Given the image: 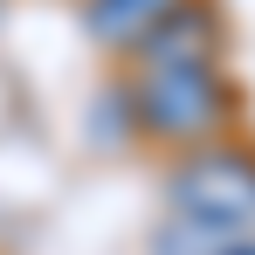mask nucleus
<instances>
[{"mask_svg":"<svg viewBox=\"0 0 255 255\" xmlns=\"http://www.w3.org/2000/svg\"><path fill=\"white\" fill-rule=\"evenodd\" d=\"M221 55H228L221 0H172L131 48V62H221Z\"/></svg>","mask_w":255,"mask_h":255,"instance_id":"3","label":"nucleus"},{"mask_svg":"<svg viewBox=\"0 0 255 255\" xmlns=\"http://www.w3.org/2000/svg\"><path fill=\"white\" fill-rule=\"evenodd\" d=\"M166 7L172 0H83V35L97 48H111V55H131Z\"/></svg>","mask_w":255,"mask_h":255,"instance_id":"4","label":"nucleus"},{"mask_svg":"<svg viewBox=\"0 0 255 255\" xmlns=\"http://www.w3.org/2000/svg\"><path fill=\"white\" fill-rule=\"evenodd\" d=\"M166 200H172V214H193L214 228H249L255 221V138L221 131V138L172 152Z\"/></svg>","mask_w":255,"mask_h":255,"instance_id":"2","label":"nucleus"},{"mask_svg":"<svg viewBox=\"0 0 255 255\" xmlns=\"http://www.w3.org/2000/svg\"><path fill=\"white\" fill-rule=\"evenodd\" d=\"M125 104H131V138H152L166 152L221 138L249 111L242 83L221 62H138L125 76Z\"/></svg>","mask_w":255,"mask_h":255,"instance_id":"1","label":"nucleus"},{"mask_svg":"<svg viewBox=\"0 0 255 255\" xmlns=\"http://www.w3.org/2000/svg\"><path fill=\"white\" fill-rule=\"evenodd\" d=\"M207 255H255V242H249V235H242V228H235V235H228V242H214Z\"/></svg>","mask_w":255,"mask_h":255,"instance_id":"5","label":"nucleus"}]
</instances>
